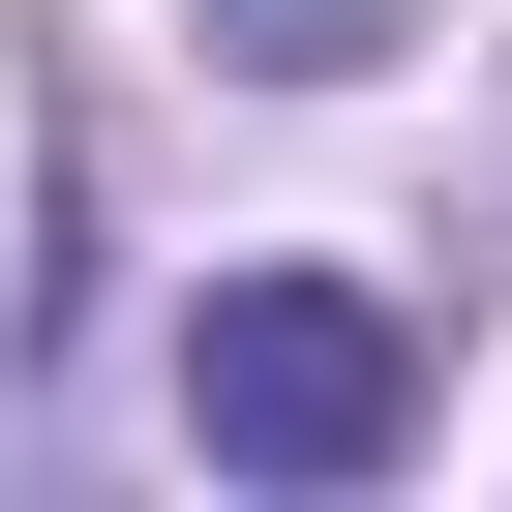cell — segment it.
Returning <instances> with one entry per match:
<instances>
[{
    "instance_id": "obj_1",
    "label": "cell",
    "mask_w": 512,
    "mask_h": 512,
    "mask_svg": "<svg viewBox=\"0 0 512 512\" xmlns=\"http://www.w3.org/2000/svg\"><path fill=\"white\" fill-rule=\"evenodd\" d=\"M181 422H211V482H392V452H422V332H392L362 272H211Z\"/></svg>"
},
{
    "instance_id": "obj_2",
    "label": "cell",
    "mask_w": 512,
    "mask_h": 512,
    "mask_svg": "<svg viewBox=\"0 0 512 512\" xmlns=\"http://www.w3.org/2000/svg\"><path fill=\"white\" fill-rule=\"evenodd\" d=\"M211 31L272 61V91H362V61H392V0H211Z\"/></svg>"
}]
</instances>
